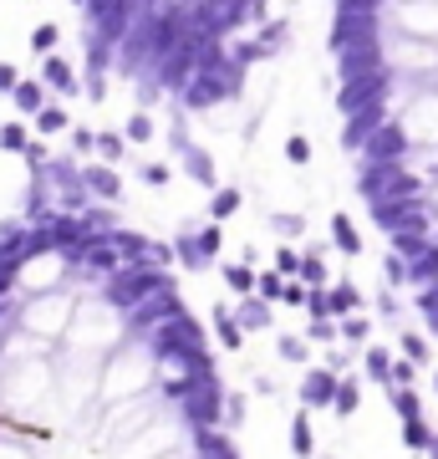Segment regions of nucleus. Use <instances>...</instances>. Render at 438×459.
<instances>
[{"label": "nucleus", "mask_w": 438, "mask_h": 459, "mask_svg": "<svg viewBox=\"0 0 438 459\" xmlns=\"http://www.w3.org/2000/svg\"><path fill=\"white\" fill-rule=\"evenodd\" d=\"M107 92H113V87H107V66H87V72H82V98L107 102Z\"/></svg>", "instance_id": "6e6552de"}, {"label": "nucleus", "mask_w": 438, "mask_h": 459, "mask_svg": "<svg viewBox=\"0 0 438 459\" xmlns=\"http://www.w3.org/2000/svg\"><path fill=\"white\" fill-rule=\"evenodd\" d=\"M26 47H31V56H51V51L62 47V26H56V21H41V26H31Z\"/></svg>", "instance_id": "20e7f679"}, {"label": "nucleus", "mask_w": 438, "mask_h": 459, "mask_svg": "<svg viewBox=\"0 0 438 459\" xmlns=\"http://www.w3.org/2000/svg\"><path fill=\"white\" fill-rule=\"evenodd\" d=\"M36 77L47 82L51 98H82V72L77 62H66L62 51H51V56H41V66H36Z\"/></svg>", "instance_id": "f257e3e1"}, {"label": "nucleus", "mask_w": 438, "mask_h": 459, "mask_svg": "<svg viewBox=\"0 0 438 459\" xmlns=\"http://www.w3.org/2000/svg\"><path fill=\"white\" fill-rule=\"evenodd\" d=\"M286 41H291V21H265L260 36H255L260 62H265V56H276V51H286Z\"/></svg>", "instance_id": "7ed1b4c3"}, {"label": "nucleus", "mask_w": 438, "mask_h": 459, "mask_svg": "<svg viewBox=\"0 0 438 459\" xmlns=\"http://www.w3.org/2000/svg\"><path fill=\"white\" fill-rule=\"evenodd\" d=\"M82 179L92 184L98 195H117V174L107 164H87V169H82Z\"/></svg>", "instance_id": "1a4fd4ad"}, {"label": "nucleus", "mask_w": 438, "mask_h": 459, "mask_svg": "<svg viewBox=\"0 0 438 459\" xmlns=\"http://www.w3.org/2000/svg\"><path fill=\"white\" fill-rule=\"evenodd\" d=\"M31 123H36V133H66L72 128V113H66V102H47Z\"/></svg>", "instance_id": "423d86ee"}, {"label": "nucleus", "mask_w": 438, "mask_h": 459, "mask_svg": "<svg viewBox=\"0 0 438 459\" xmlns=\"http://www.w3.org/2000/svg\"><path fill=\"white\" fill-rule=\"evenodd\" d=\"M21 77H26V72H21L16 62H5V56H0V98H11V92H16V82Z\"/></svg>", "instance_id": "f8f14e48"}, {"label": "nucleus", "mask_w": 438, "mask_h": 459, "mask_svg": "<svg viewBox=\"0 0 438 459\" xmlns=\"http://www.w3.org/2000/svg\"><path fill=\"white\" fill-rule=\"evenodd\" d=\"M31 143V128H26V117H11V123H0V148L5 153H26Z\"/></svg>", "instance_id": "0eeeda50"}, {"label": "nucleus", "mask_w": 438, "mask_h": 459, "mask_svg": "<svg viewBox=\"0 0 438 459\" xmlns=\"http://www.w3.org/2000/svg\"><path fill=\"white\" fill-rule=\"evenodd\" d=\"M72 148H77V153H92V148H98V133L92 128H72Z\"/></svg>", "instance_id": "ddd939ff"}, {"label": "nucleus", "mask_w": 438, "mask_h": 459, "mask_svg": "<svg viewBox=\"0 0 438 459\" xmlns=\"http://www.w3.org/2000/svg\"><path fill=\"white\" fill-rule=\"evenodd\" d=\"M123 148H128V133H117V128H102L98 133V153L113 164V159H123Z\"/></svg>", "instance_id": "9d476101"}, {"label": "nucleus", "mask_w": 438, "mask_h": 459, "mask_svg": "<svg viewBox=\"0 0 438 459\" xmlns=\"http://www.w3.org/2000/svg\"><path fill=\"white\" fill-rule=\"evenodd\" d=\"M143 179H148V184H163V179H168V169H163V164H148Z\"/></svg>", "instance_id": "f3484780"}, {"label": "nucleus", "mask_w": 438, "mask_h": 459, "mask_svg": "<svg viewBox=\"0 0 438 459\" xmlns=\"http://www.w3.org/2000/svg\"><path fill=\"white\" fill-rule=\"evenodd\" d=\"M286 153H291L296 164H306V159H311V143H306V138H291V143H286Z\"/></svg>", "instance_id": "4468645a"}, {"label": "nucleus", "mask_w": 438, "mask_h": 459, "mask_svg": "<svg viewBox=\"0 0 438 459\" xmlns=\"http://www.w3.org/2000/svg\"><path fill=\"white\" fill-rule=\"evenodd\" d=\"M184 169H189L199 184H214V159L204 153V148H189V164H184Z\"/></svg>", "instance_id": "9b49d317"}, {"label": "nucleus", "mask_w": 438, "mask_h": 459, "mask_svg": "<svg viewBox=\"0 0 438 459\" xmlns=\"http://www.w3.org/2000/svg\"><path fill=\"white\" fill-rule=\"evenodd\" d=\"M47 102H51V92H47V82H41V77H21L16 92H11V108H16V117H26V123H31Z\"/></svg>", "instance_id": "f03ea898"}, {"label": "nucleus", "mask_w": 438, "mask_h": 459, "mask_svg": "<svg viewBox=\"0 0 438 459\" xmlns=\"http://www.w3.org/2000/svg\"><path fill=\"white\" fill-rule=\"evenodd\" d=\"M26 164H47V148H41V143H26Z\"/></svg>", "instance_id": "dca6fc26"}, {"label": "nucleus", "mask_w": 438, "mask_h": 459, "mask_svg": "<svg viewBox=\"0 0 438 459\" xmlns=\"http://www.w3.org/2000/svg\"><path fill=\"white\" fill-rule=\"evenodd\" d=\"M235 204H240V195H235V189H225V195L214 199V214H229Z\"/></svg>", "instance_id": "2eb2a0df"}, {"label": "nucleus", "mask_w": 438, "mask_h": 459, "mask_svg": "<svg viewBox=\"0 0 438 459\" xmlns=\"http://www.w3.org/2000/svg\"><path fill=\"white\" fill-rule=\"evenodd\" d=\"M123 133H128V143H148V138L159 133V117L148 113V108H133L128 123H123Z\"/></svg>", "instance_id": "39448f33"}]
</instances>
